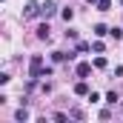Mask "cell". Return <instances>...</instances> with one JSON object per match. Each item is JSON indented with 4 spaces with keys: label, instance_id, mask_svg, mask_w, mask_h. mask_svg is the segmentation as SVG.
Wrapping results in <instances>:
<instances>
[{
    "label": "cell",
    "instance_id": "obj_1",
    "mask_svg": "<svg viewBox=\"0 0 123 123\" xmlns=\"http://www.w3.org/2000/svg\"><path fill=\"white\" fill-rule=\"evenodd\" d=\"M29 77H34V80L52 77V66H43V55H31V60H29Z\"/></svg>",
    "mask_w": 123,
    "mask_h": 123
},
{
    "label": "cell",
    "instance_id": "obj_2",
    "mask_svg": "<svg viewBox=\"0 0 123 123\" xmlns=\"http://www.w3.org/2000/svg\"><path fill=\"white\" fill-rule=\"evenodd\" d=\"M57 14V3H52V0H46V3H40V17H55Z\"/></svg>",
    "mask_w": 123,
    "mask_h": 123
},
{
    "label": "cell",
    "instance_id": "obj_3",
    "mask_svg": "<svg viewBox=\"0 0 123 123\" xmlns=\"http://www.w3.org/2000/svg\"><path fill=\"white\" fill-rule=\"evenodd\" d=\"M31 17H40V3H26L23 6V20H31Z\"/></svg>",
    "mask_w": 123,
    "mask_h": 123
},
{
    "label": "cell",
    "instance_id": "obj_4",
    "mask_svg": "<svg viewBox=\"0 0 123 123\" xmlns=\"http://www.w3.org/2000/svg\"><path fill=\"white\" fill-rule=\"evenodd\" d=\"M74 94H77V97H89V83H86V77H80V80L74 83Z\"/></svg>",
    "mask_w": 123,
    "mask_h": 123
},
{
    "label": "cell",
    "instance_id": "obj_5",
    "mask_svg": "<svg viewBox=\"0 0 123 123\" xmlns=\"http://www.w3.org/2000/svg\"><path fill=\"white\" fill-rule=\"evenodd\" d=\"M52 60H55V63H66V60H74V52H52Z\"/></svg>",
    "mask_w": 123,
    "mask_h": 123
},
{
    "label": "cell",
    "instance_id": "obj_6",
    "mask_svg": "<svg viewBox=\"0 0 123 123\" xmlns=\"http://www.w3.org/2000/svg\"><path fill=\"white\" fill-rule=\"evenodd\" d=\"M74 74H77V77H89V74H92V63H77V66H74Z\"/></svg>",
    "mask_w": 123,
    "mask_h": 123
},
{
    "label": "cell",
    "instance_id": "obj_7",
    "mask_svg": "<svg viewBox=\"0 0 123 123\" xmlns=\"http://www.w3.org/2000/svg\"><path fill=\"white\" fill-rule=\"evenodd\" d=\"M49 34H52V29H49V20H46V23L37 26V37H40V40H49Z\"/></svg>",
    "mask_w": 123,
    "mask_h": 123
},
{
    "label": "cell",
    "instance_id": "obj_8",
    "mask_svg": "<svg viewBox=\"0 0 123 123\" xmlns=\"http://www.w3.org/2000/svg\"><path fill=\"white\" fill-rule=\"evenodd\" d=\"M94 9H97V12H109V9H112V0H97Z\"/></svg>",
    "mask_w": 123,
    "mask_h": 123
},
{
    "label": "cell",
    "instance_id": "obj_9",
    "mask_svg": "<svg viewBox=\"0 0 123 123\" xmlns=\"http://www.w3.org/2000/svg\"><path fill=\"white\" fill-rule=\"evenodd\" d=\"M14 120H17V123H26V120H29V112H26V109H17V112H14Z\"/></svg>",
    "mask_w": 123,
    "mask_h": 123
},
{
    "label": "cell",
    "instance_id": "obj_10",
    "mask_svg": "<svg viewBox=\"0 0 123 123\" xmlns=\"http://www.w3.org/2000/svg\"><path fill=\"white\" fill-rule=\"evenodd\" d=\"M109 26H103V23H97V26H94V34H97V37H106V34H109Z\"/></svg>",
    "mask_w": 123,
    "mask_h": 123
},
{
    "label": "cell",
    "instance_id": "obj_11",
    "mask_svg": "<svg viewBox=\"0 0 123 123\" xmlns=\"http://www.w3.org/2000/svg\"><path fill=\"white\" fill-rule=\"evenodd\" d=\"M117 100H120V97H117V92H109V94H106V103H109V106H115Z\"/></svg>",
    "mask_w": 123,
    "mask_h": 123
},
{
    "label": "cell",
    "instance_id": "obj_12",
    "mask_svg": "<svg viewBox=\"0 0 123 123\" xmlns=\"http://www.w3.org/2000/svg\"><path fill=\"white\" fill-rule=\"evenodd\" d=\"M109 37H115V40H123V29H117V26H115V29L109 31Z\"/></svg>",
    "mask_w": 123,
    "mask_h": 123
},
{
    "label": "cell",
    "instance_id": "obj_13",
    "mask_svg": "<svg viewBox=\"0 0 123 123\" xmlns=\"http://www.w3.org/2000/svg\"><path fill=\"white\" fill-rule=\"evenodd\" d=\"M60 14H63V20H66V23H69V20H72V17H74V9H63Z\"/></svg>",
    "mask_w": 123,
    "mask_h": 123
},
{
    "label": "cell",
    "instance_id": "obj_14",
    "mask_svg": "<svg viewBox=\"0 0 123 123\" xmlns=\"http://www.w3.org/2000/svg\"><path fill=\"white\" fill-rule=\"evenodd\" d=\"M89 49H92L89 43H83V40H77V52H80V55H83V52H89Z\"/></svg>",
    "mask_w": 123,
    "mask_h": 123
},
{
    "label": "cell",
    "instance_id": "obj_15",
    "mask_svg": "<svg viewBox=\"0 0 123 123\" xmlns=\"http://www.w3.org/2000/svg\"><path fill=\"white\" fill-rule=\"evenodd\" d=\"M103 49H106V46H103V43H100V40H94V43H92V52H97V55H100V52H103Z\"/></svg>",
    "mask_w": 123,
    "mask_h": 123
},
{
    "label": "cell",
    "instance_id": "obj_16",
    "mask_svg": "<svg viewBox=\"0 0 123 123\" xmlns=\"http://www.w3.org/2000/svg\"><path fill=\"white\" fill-rule=\"evenodd\" d=\"M94 69H106V57H97L94 60Z\"/></svg>",
    "mask_w": 123,
    "mask_h": 123
},
{
    "label": "cell",
    "instance_id": "obj_17",
    "mask_svg": "<svg viewBox=\"0 0 123 123\" xmlns=\"http://www.w3.org/2000/svg\"><path fill=\"white\" fill-rule=\"evenodd\" d=\"M86 3H92V6H94V3H97V0H86Z\"/></svg>",
    "mask_w": 123,
    "mask_h": 123
},
{
    "label": "cell",
    "instance_id": "obj_18",
    "mask_svg": "<svg viewBox=\"0 0 123 123\" xmlns=\"http://www.w3.org/2000/svg\"><path fill=\"white\" fill-rule=\"evenodd\" d=\"M120 6H123V0H120Z\"/></svg>",
    "mask_w": 123,
    "mask_h": 123
}]
</instances>
